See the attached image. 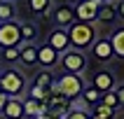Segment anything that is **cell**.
Here are the masks:
<instances>
[{
	"label": "cell",
	"instance_id": "6da1fadb",
	"mask_svg": "<svg viewBox=\"0 0 124 119\" xmlns=\"http://www.w3.org/2000/svg\"><path fill=\"white\" fill-rule=\"evenodd\" d=\"M68 30V40H70V49H77V51H87L91 49V44L96 42L98 33L94 23H82V21H75Z\"/></svg>",
	"mask_w": 124,
	"mask_h": 119
},
{
	"label": "cell",
	"instance_id": "7a4b0ae2",
	"mask_svg": "<svg viewBox=\"0 0 124 119\" xmlns=\"http://www.w3.org/2000/svg\"><path fill=\"white\" fill-rule=\"evenodd\" d=\"M28 89L26 75L16 68H5L0 75V91L5 93V98H23Z\"/></svg>",
	"mask_w": 124,
	"mask_h": 119
},
{
	"label": "cell",
	"instance_id": "3957f363",
	"mask_svg": "<svg viewBox=\"0 0 124 119\" xmlns=\"http://www.w3.org/2000/svg\"><path fill=\"white\" fill-rule=\"evenodd\" d=\"M56 86H59V91H61L68 100H77V98L82 96V91H84V86H87V84H84L82 75H70V72H63V75L56 77Z\"/></svg>",
	"mask_w": 124,
	"mask_h": 119
},
{
	"label": "cell",
	"instance_id": "277c9868",
	"mask_svg": "<svg viewBox=\"0 0 124 119\" xmlns=\"http://www.w3.org/2000/svg\"><path fill=\"white\" fill-rule=\"evenodd\" d=\"M59 65L63 68V72L82 75L84 70H87V54H84V51H77V49H68L66 54H61Z\"/></svg>",
	"mask_w": 124,
	"mask_h": 119
},
{
	"label": "cell",
	"instance_id": "5b68a950",
	"mask_svg": "<svg viewBox=\"0 0 124 119\" xmlns=\"http://www.w3.org/2000/svg\"><path fill=\"white\" fill-rule=\"evenodd\" d=\"M21 23L19 21H7L0 23V49L7 47H21Z\"/></svg>",
	"mask_w": 124,
	"mask_h": 119
},
{
	"label": "cell",
	"instance_id": "8992f818",
	"mask_svg": "<svg viewBox=\"0 0 124 119\" xmlns=\"http://www.w3.org/2000/svg\"><path fill=\"white\" fill-rule=\"evenodd\" d=\"M52 21L56 23V28H70L73 23H75V7L68 5V2H61V5L52 7Z\"/></svg>",
	"mask_w": 124,
	"mask_h": 119
},
{
	"label": "cell",
	"instance_id": "52a82bcc",
	"mask_svg": "<svg viewBox=\"0 0 124 119\" xmlns=\"http://www.w3.org/2000/svg\"><path fill=\"white\" fill-rule=\"evenodd\" d=\"M101 5V0H84L80 5H75V21L82 23H94L96 21V9Z\"/></svg>",
	"mask_w": 124,
	"mask_h": 119
},
{
	"label": "cell",
	"instance_id": "ba28073f",
	"mask_svg": "<svg viewBox=\"0 0 124 119\" xmlns=\"http://www.w3.org/2000/svg\"><path fill=\"white\" fill-rule=\"evenodd\" d=\"M47 44L52 49H54L56 54L61 56V54H66L70 49V40H68V30H63V28H54L52 33H49V37H47Z\"/></svg>",
	"mask_w": 124,
	"mask_h": 119
},
{
	"label": "cell",
	"instance_id": "9c48e42d",
	"mask_svg": "<svg viewBox=\"0 0 124 119\" xmlns=\"http://www.w3.org/2000/svg\"><path fill=\"white\" fill-rule=\"evenodd\" d=\"M91 54H94V58L101 63H108L115 58V54H112V44L108 37H96V42L91 44Z\"/></svg>",
	"mask_w": 124,
	"mask_h": 119
},
{
	"label": "cell",
	"instance_id": "30bf717a",
	"mask_svg": "<svg viewBox=\"0 0 124 119\" xmlns=\"http://www.w3.org/2000/svg\"><path fill=\"white\" fill-rule=\"evenodd\" d=\"M59 58H61V56L56 54L47 42L38 47V65H42V70H52L54 65H59Z\"/></svg>",
	"mask_w": 124,
	"mask_h": 119
},
{
	"label": "cell",
	"instance_id": "8fae6325",
	"mask_svg": "<svg viewBox=\"0 0 124 119\" xmlns=\"http://www.w3.org/2000/svg\"><path fill=\"white\" fill-rule=\"evenodd\" d=\"M91 86L98 91V93H108V91H115V77H112L110 70H98L96 75H94V82H91Z\"/></svg>",
	"mask_w": 124,
	"mask_h": 119
},
{
	"label": "cell",
	"instance_id": "7c38bea8",
	"mask_svg": "<svg viewBox=\"0 0 124 119\" xmlns=\"http://www.w3.org/2000/svg\"><path fill=\"white\" fill-rule=\"evenodd\" d=\"M19 63L26 65V68L38 65V44H33V42L21 44V47H19Z\"/></svg>",
	"mask_w": 124,
	"mask_h": 119
},
{
	"label": "cell",
	"instance_id": "4fadbf2b",
	"mask_svg": "<svg viewBox=\"0 0 124 119\" xmlns=\"http://www.w3.org/2000/svg\"><path fill=\"white\" fill-rule=\"evenodd\" d=\"M2 117L5 119H23V103L21 98H7L2 105Z\"/></svg>",
	"mask_w": 124,
	"mask_h": 119
},
{
	"label": "cell",
	"instance_id": "5bb4252c",
	"mask_svg": "<svg viewBox=\"0 0 124 119\" xmlns=\"http://www.w3.org/2000/svg\"><path fill=\"white\" fill-rule=\"evenodd\" d=\"M108 40H110V44H112V54H115V58H122V61H124V26L115 28Z\"/></svg>",
	"mask_w": 124,
	"mask_h": 119
},
{
	"label": "cell",
	"instance_id": "9a60e30c",
	"mask_svg": "<svg viewBox=\"0 0 124 119\" xmlns=\"http://www.w3.org/2000/svg\"><path fill=\"white\" fill-rule=\"evenodd\" d=\"M117 19V14H115V0L112 2H101L96 9V21L101 23H110V21Z\"/></svg>",
	"mask_w": 124,
	"mask_h": 119
},
{
	"label": "cell",
	"instance_id": "2e32d148",
	"mask_svg": "<svg viewBox=\"0 0 124 119\" xmlns=\"http://www.w3.org/2000/svg\"><path fill=\"white\" fill-rule=\"evenodd\" d=\"M52 0H28V9H31V14H35V16H45V14L52 12Z\"/></svg>",
	"mask_w": 124,
	"mask_h": 119
},
{
	"label": "cell",
	"instance_id": "e0dca14e",
	"mask_svg": "<svg viewBox=\"0 0 124 119\" xmlns=\"http://www.w3.org/2000/svg\"><path fill=\"white\" fill-rule=\"evenodd\" d=\"M16 21V5L9 0H0V23Z\"/></svg>",
	"mask_w": 124,
	"mask_h": 119
},
{
	"label": "cell",
	"instance_id": "ac0fdd59",
	"mask_svg": "<svg viewBox=\"0 0 124 119\" xmlns=\"http://www.w3.org/2000/svg\"><path fill=\"white\" fill-rule=\"evenodd\" d=\"M54 82H56V77H54L52 70H40V72L35 75V79H33L35 86H40V89H45V91L52 89V84H54Z\"/></svg>",
	"mask_w": 124,
	"mask_h": 119
},
{
	"label": "cell",
	"instance_id": "d6986e66",
	"mask_svg": "<svg viewBox=\"0 0 124 119\" xmlns=\"http://www.w3.org/2000/svg\"><path fill=\"white\" fill-rule=\"evenodd\" d=\"M80 100H82V105L89 110V107H94V105L101 103V93H98L94 86H84V91H82V96H80Z\"/></svg>",
	"mask_w": 124,
	"mask_h": 119
},
{
	"label": "cell",
	"instance_id": "ffe728a7",
	"mask_svg": "<svg viewBox=\"0 0 124 119\" xmlns=\"http://www.w3.org/2000/svg\"><path fill=\"white\" fill-rule=\"evenodd\" d=\"M38 40V26L35 23H31V21H23L21 23V42L23 44H28V42H33Z\"/></svg>",
	"mask_w": 124,
	"mask_h": 119
},
{
	"label": "cell",
	"instance_id": "44dd1931",
	"mask_svg": "<svg viewBox=\"0 0 124 119\" xmlns=\"http://www.w3.org/2000/svg\"><path fill=\"white\" fill-rule=\"evenodd\" d=\"M26 96L33 98V100H38V103H45V100H47V96H49V91H45V89H40V86L31 84V86L26 89Z\"/></svg>",
	"mask_w": 124,
	"mask_h": 119
},
{
	"label": "cell",
	"instance_id": "7402d4cb",
	"mask_svg": "<svg viewBox=\"0 0 124 119\" xmlns=\"http://www.w3.org/2000/svg\"><path fill=\"white\" fill-rule=\"evenodd\" d=\"M91 117H101V119H115V110L105 107L103 103H98L91 107Z\"/></svg>",
	"mask_w": 124,
	"mask_h": 119
},
{
	"label": "cell",
	"instance_id": "603a6c76",
	"mask_svg": "<svg viewBox=\"0 0 124 119\" xmlns=\"http://www.w3.org/2000/svg\"><path fill=\"white\" fill-rule=\"evenodd\" d=\"M0 58H2L5 63H19V47L0 49Z\"/></svg>",
	"mask_w": 124,
	"mask_h": 119
},
{
	"label": "cell",
	"instance_id": "cb8c5ba5",
	"mask_svg": "<svg viewBox=\"0 0 124 119\" xmlns=\"http://www.w3.org/2000/svg\"><path fill=\"white\" fill-rule=\"evenodd\" d=\"M101 103H103L105 107H110V110H115V112H117V107H119V100H117V93H115V91H108V93H101Z\"/></svg>",
	"mask_w": 124,
	"mask_h": 119
},
{
	"label": "cell",
	"instance_id": "d4e9b609",
	"mask_svg": "<svg viewBox=\"0 0 124 119\" xmlns=\"http://www.w3.org/2000/svg\"><path fill=\"white\" fill-rule=\"evenodd\" d=\"M63 119H91L87 110H70L68 114H63Z\"/></svg>",
	"mask_w": 124,
	"mask_h": 119
},
{
	"label": "cell",
	"instance_id": "484cf974",
	"mask_svg": "<svg viewBox=\"0 0 124 119\" xmlns=\"http://www.w3.org/2000/svg\"><path fill=\"white\" fill-rule=\"evenodd\" d=\"M115 14L119 21H124V0H115Z\"/></svg>",
	"mask_w": 124,
	"mask_h": 119
},
{
	"label": "cell",
	"instance_id": "4316f807",
	"mask_svg": "<svg viewBox=\"0 0 124 119\" xmlns=\"http://www.w3.org/2000/svg\"><path fill=\"white\" fill-rule=\"evenodd\" d=\"M115 93H117V100H119V107H124V82L115 86Z\"/></svg>",
	"mask_w": 124,
	"mask_h": 119
},
{
	"label": "cell",
	"instance_id": "83f0119b",
	"mask_svg": "<svg viewBox=\"0 0 124 119\" xmlns=\"http://www.w3.org/2000/svg\"><path fill=\"white\" fill-rule=\"evenodd\" d=\"M35 119H63V117H56V114H52V112H42V114H38Z\"/></svg>",
	"mask_w": 124,
	"mask_h": 119
},
{
	"label": "cell",
	"instance_id": "f1b7e54d",
	"mask_svg": "<svg viewBox=\"0 0 124 119\" xmlns=\"http://www.w3.org/2000/svg\"><path fill=\"white\" fill-rule=\"evenodd\" d=\"M5 100H7V98H5V93L0 91V114H2V105H5Z\"/></svg>",
	"mask_w": 124,
	"mask_h": 119
},
{
	"label": "cell",
	"instance_id": "f546056e",
	"mask_svg": "<svg viewBox=\"0 0 124 119\" xmlns=\"http://www.w3.org/2000/svg\"><path fill=\"white\" fill-rule=\"evenodd\" d=\"M80 2H84V0H68V5H73V7H75V5H80Z\"/></svg>",
	"mask_w": 124,
	"mask_h": 119
},
{
	"label": "cell",
	"instance_id": "4dcf8cb0",
	"mask_svg": "<svg viewBox=\"0 0 124 119\" xmlns=\"http://www.w3.org/2000/svg\"><path fill=\"white\" fill-rule=\"evenodd\" d=\"M101 2H112V0H101Z\"/></svg>",
	"mask_w": 124,
	"mask_h": 119
},
{
	"label": "cell",
	"instance_id": "1f68e13d",
	"mask_svg": "<svg viewBox=\"0 0 124 119\" xmlns=\"http://www.w3.org/2000/svg\"><path fill=\"white\" fill-rule=\"evenodd\" d=\"M91 119H101V117H91Z\"/></svg>",
	"mask_w": 124,
	"mask_h": 119
},
{
	"label": "cell",
	"instance_id": "d6a6232c",
	"mask_svg": "<svg viewBox=\"0 0 124 119\" xmlns=\"http://www.w3.org/2000/svg\"><path fill=\"white\" fill-rule=\"evenodd\" d=\"M0 75H2V68H0Z\"/></svg>",
	"mask_w": 124,
	"mask_h": 119
},
{
	"label": "cell",
	"instance_id": "836d02e7",
	"mask_svg": "<svg viewBox=\"0 0 124 119\" xmlns=\"http://www.w3.org/2000/svg\"><path fill=\"white\" fill-rule=\"evenodd\" d=\"M9 2H14V0H9Z\"/></svg>",
	"mask_w": 124,
	"mask_h": 119
}]
</instances>
